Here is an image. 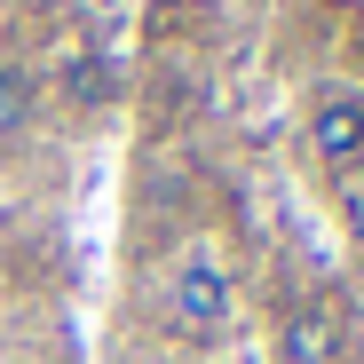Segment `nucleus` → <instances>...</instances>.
<instances>
[{
    "label": "nucleus",
    "mask_w": 364,
    "mask_h": 364,
    "mask_svg": "<svg viewBox=\"0 0 364 364\" xmlns=\"http://www.w3.org/2000/svg\"><path fill=\"white\" fill-rule=\"evenodd\" d=\"M341 222H348V246H356V254H364V182H356V191H348V198H341Z\"/></svg>",
    "instance_id": "obj_5"
},
{
    "label": "nucleus",
    "mask_w": 364,
    "mask_h": 364,
    "mask_svg": "<svg viewBox=\"0 0 364 364\" xmlns=\"http://www.w3.org/2000/svg\"><path fill=\"white\" fill-rule=\"evenodd\" d=\"M309 151L325 174H356L364 166V95L356 87H317L309 103Z\"/></svg>",
    "instance_id": "obj_2"
},
{
    "label": "nucleus",
    "mask_w": 364,
    "mask_h": 364,
    "mask_svg": "<svg viewBox=\"0 0 364 364\" xmlns=\"http://www.w3.org/2000/svg\"><path fill=\"white\" fill-rule=\"evenodd\" d=\"M166 325H174L182 341H198V348H214V341L230 333V269L214 262V246H191V254H182L174 293H166Z\"/></svg>",
    "instance_id": "obj_1"
},
{
    "label": "nucleus",
    "mask_w": 364,
    "mask_h": 364,
    "mask_svg": "<svg viewBox=\"0 0 364 364\" xmlns=\"http://www.w3.org/2000/svg\"><path fill=\"white\" fill-rule=\"evenodd\" d=\"M341 341H348V325L333 301H301L277 325V364H341Z\"/></svg>",
    "instance_id": "obj_3"
},
{
    "label": "nucleus",
    "mask_w": 364,
    "mask_h": 364,
    "mask_svg": "<svg viewBox=\"0 0 364 364\" xmlns=\"http://www.w3.org/2000/svg\"><path fill=\"white\" fill-rule=\"evenodd\" d=\"M32 95H40V80H32L24 64H0V135H24Z\"/></svg>",
    "instance_id": "obj_4"
}]
</instances>
